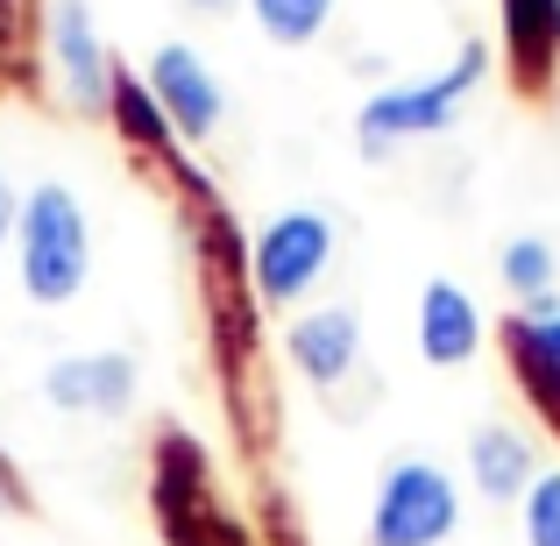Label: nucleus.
<instances>
[{
    "instance_id": "1",
    "label": "nucleus",
    "mask_w": 560,
    "mask_h": 546,
    "mask_svg": "<svg viewBox=\"0 0 560 546\" xmlns=\"http://www.w3.org/2000/svg\"><path fill=\"white\" fill-rule=\"evenodd\" d=\"M22 284L36 305L79 299L85 270H93V242H85V213L65 185H36L22 199Z\"/></svg>"
},
{
    "instance_id": "2",
    "label": "nucleus",
    "mask_w": 560,
    "mask_h": 546,
    "mask_svg": "<svg viewBox=\"0 0 560 546\" xmlns=\"http://www.w3.org/2000/svg\"><path fill=\"white\" fill-rule=\"evenodd\" d=\"M482 71H490V50H482V43H468V50L440 71V79L376 93L370 107H362V156H390L397 142H411V136H440V128L454 121V107H462V100L482 85Z\"/></svg>"
},
{
    "instance_id": "3",
    "label": "nucleus",
    "mask_w": 560,
    "mask_h": 546,
    "mask_svg": "<svg viewBox=\"0 0 560 546\" xmlns=\"http://www.w3.org/2000/svg\"><path fill=\"white\" fill-rule=\"evenodd\" d=\"M454 525H462V497H454V483L433 462H397L383 476L376 511H370L376 546H440Z\"/></svg>"
},
{
    "instance_id": "4",
    "label": "nucleus",
    "mask_w": 560,
    "mask_h": 546,
    "mask_svg": "<svg viewBox=\"0 0 560 546\" xmlns=\"http://www.w3.org/2000/svg\"><path fill=\"white\" fill-rule=\"evenodd\" d=\"M334 263V220L327 213H277L270 228L256 234V291L270 305L305 299L319 284V270Z\"/></svg>"
},
{
    "instance_id": "5",
    "label": "nucleus",
    "mask_w": 560,
    "mask_h": 546,
    "mask_svg": "<svg viewBox=\"0 0 560 546\" xmlns=\"http://www.w3.org/2000/svg\"><path fill=\"white\" fill-rule=\"evenodd\" d=\"M150 93H156V107H164V121L178 128V136H213V121H220V85H213V71H206L199 50L164 43V50H156V65H150Z\"/></svg>"
},
{
    "instance_id": "6",
    "label": "nucleus",
    "mask_w": 560,
    "mask_h": 546,
    "mask_svg": "<svg viewBox=\"0 0 560 546\" xmlns=\"http://www.w3.org/2000/svg\"><path fill=\"white\" fill-rule=\"evenodd\" d=\"M50 50H57V71H65L71 107H85V114L107 107L114 71H107V50H100V36H93L85 0H57V8H50Z\"/></svg>"
},
{
    "instance_id": "7",
    "label": "nucleus",
    "mask_w": 560,
    "mask_h": 546,
    "mask_svg": "<svg viewBox=\"0 0 560 546\" xmlns=\"http://www.w3.org/2000/svg\"><path fill=\"white\" fill-rule=\"evenodd\" d=\"M43 397L57 411H128L136 397V362L128 356H65L43 376Z\"/></svg>"
},
{
    "instance_id": "8",
    "label": "nucleus",
    "mask_w": 560,
    "mask_h": 546,
    "mask_svg": "<svg viewBox=\"0 0 560 546\" xmlns=\"http://www.w3.org/2000/svg\"><path fill=\"white\" fill-rule=\"evenodd\" d=\"M419 348H425V362H440V369L468 362L482 348V313L468 305L462 284H447V277H433L425 299H419Z\"/></svg>"
},
{
    "instance_id": "9",
    "label": "nucleus",
    "mask_w": 560,
    "mask_h": 546,
    "mask_svg": "<svg viewBox=\"0 0 560 546\" xmlns=\"http://www.w3.org/2000/svg\"><path fill=\"white\" fill-rule=\"evenodd\" d=\"M355 356H362V327H355V313H341V305L305 313L299 327H291V362H299L313 383H341L348 369H355Z\"/></svg>"
},
{
    "instance_id": "10",
    "label": "nucleus",
    "mask_w": 560,
    "mask_h": 546,
    "mask_svg": "<svg viewBox=\"0 0 560 546\" xmlns=\"http://www.w3.org/2000/svg\"><path fill=\"white\" fill-rule=\"evenodd\" d=\"M468 468H476V490L497 497V504L533 490V448H525V433H511V426H476Z\"/></svg>"
},
{
    "instance_id": "11",
    "label": "nucleus",
    "mask_w": 560,
    "mask_h": 546,
    "mask_svg": "<svg viewBox=\"0 0 560 546\" xmlns=\"http://www.w3.org/2000/svg\"><path fill=\"white\" fill-rule=\"evenodd\" d=\"M504 43H511V65L525 79H539L547 57L560 50V0H504Z\"/></svg>"
},
{
    "instance_id": "12",
    "label": "nucleus",
    "mask_w": 560,
    "mask_h": 546,
    "mask_svg": "<svg viewBox=\"0 0 560 546\" xmlns=\"http://www.w3.org/2000/svg\"><path fill=\"white\" fill-rule=\"evenodd\" d=\"M107 107H114V121H121V136L150 142V150H164L171 121H164V107H156V93H150V85H136L128 71H114V93H107Z\"/></svg>"
},
{
    "instance_id": "13",
    "label": "nucleus",
    "mask_w": 560,
    "mask_h": 546,
    "mask_svg": "<svg viewBox=\"0 0 560 546\" xmlns=\"http://www.w3.org/2000/svg\"><path fill=\"white\" fill-rule=\"evenodd\" d=\"M497 270H504V284L518 291L525 305L547 299V291H553V242H539V234H518V242H504Z\"/></svg>"
},
{
    "instance_id": "14",
    "label": "nucleus",
    "mask_w": 560,
    "mask_h": 546,
    "mask_svg": "<svg viewBox=\"0 0 560 546\" xmlns=\"http://www.w3.org/2000/svg\"><path fill=\"white\" fill-rule=\"evenodd\" d=\"M248 8H256V22H262L270 43H313L319 28H327L334 0H248Z\"/></svg>"
},
{
    "instance_id": "15",
    "label": "nucleus",
    "mask_w": 560,
    "mask_h": 546,
    "mask_svg": "<svg viewBox=\"0 0 560 546\" xmlns=\"http://www.w3.org/2000/svg\"><path fill=\"white\" fill-rule=\"evenodd\" d=\"M525 546H560V468L533 476L525 490Z\"/></svg>"
},
{
    "instance_id": "16",
    "label": "nucleus",
    "mask_w": 560,
    "mask_h": 546,
    "mask_svg": "<svg viewBox=\"0 0 560 546\" xmlns=\"http://www.w3.org/2000/svg\"><path fill=\"white\" fill-rule=\"evenodd\" d=\"M511 362H518V376H525V391H533V405L560 426V376H553V369H539L533 356H518V348H511Z\"/></svg>"
},
{
    "instance_id": "17",
    "label": "nucleus",
    "mask_w": 560,
    "mask_h": 546,
    "mask_svg": "<svg viewBox=\"0 0 560 546\" xmlns=\"http://www.w3.org/2000/svg\"><path fill=\"white\" fill-rule=\"evenodd\" d=\"M8 228H14V191L0 185V242H8Z\"/></svg>"
},
{
    "instance_id": "18",
    "label": "nucleus",
    "mask_w": 560,
    "mask_h": 546,
    "mask_svg": "<svg viewBox=\"0 0 560 546\" xmlns=\"http://www.w3.org/2000/svg\"><path fill=\"white\" fill-rule=\"evenodd\" d=\"M0 504H14V483L8 476H0Z\"/></svg>"
},
{
    "instance_id": "19",
    "label": "nucleus",
    "mask_w": 560,
    "mask_h": 546,
    "mask_svg": "<svg viewBox=\"0 0 560 546\" xmlns=\"http://www.w3.org/2000/svg\"><path fill=\"white\" fill-rule=\"evenodd\" d=\"M191 8H228V0H191Z\"/></svg>"
}]
</instances>
